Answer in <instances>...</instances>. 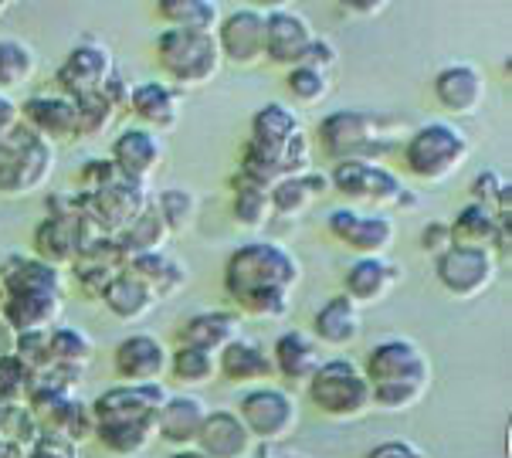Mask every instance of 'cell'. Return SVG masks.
Here are the masks:
<instances>
[{
    "mask_svg": "<svg viewBox=\"0 0 512 458\" xmlns=\"http://www.w3.org/2000/svg\"><path fill=\"white\" fill-rule=\"evenodd\" d=\"M302 282V262L282 241L255 238L238 245L224 262V292L241 319H285L292 313V292Z\"/></svg>",
    "mask_w": 512,
    "mask_h": 458,
    "instance_id": "obj_1",
    "label": "cell"
},
{
    "mask_svg": "<svg viewBox=\"0 0 512 458\" xmlns=\"http://www.w3.org/2000/svg\"><path fill=\"white\" fill-rule=\"evenodd\" d=\"M312 167V140L299 112L285 102H265L251 116L248 143L238 160V177L275 187L279 180L302 177Z\"/></svg>",
    "mask_w": 512,
    "mask_h": 458,
    "instance_id": "obj_2",
    "label": "cell"
},
{
    "mask_svg": "<svg viewBox=\"0 0 512 458\" xmlns=\"http://www.w3.org/2000/svg\"><path fill=\"white\" fill-rule=\"evenodd\" d=\"M360 370L370 384L373 411L387 414L418 408L431 391V377H435L428 353L407 336H387V340L373 343Z\"/></svg>",
    "mask_w": 512,
    "mask_h": 458,
    "instance_id": "obj_3",
    "label": "cell"
},
{
    "mask_svg": "<svg viewBox=\"0 0 512 458\" xmlns=\"http://www.w3.org/2000/svg\"><path fill=\"white\" fill-rule=\"evenodd\" d=\"M407 140L404 123L370 109H336L319 123V146L336 163H380Z\"/></svg>",
    "mask_w": 512,
    "mask_h": 458,
    "instance_id": "obj_4",
    "label": "cell"
},
{
    "mask_svg": "<svg viewBox=\"0 0 512 458\" xmlns=\"http://www.w3.org/2000/svg\"><path fill=\"white\" fill-rule=\"evenodd\" d=\"M329 190L340 194L346 207L373 214H390V211H407L418 207V194L404 184L401 174H394L384 163H336L329 170Z\"/></svg>",
    "mask_w": 512,
    "mask_h": 458,
    "instance_id": "obj_5",
    "label": "cell"
},
{
    "mask_svg": "<svg viewBox=\"0 0 512 458\" xmlns=\"http://www.w3.org/2000/svg\"><path fill=\"white\" fill-rule=\"evenodd\" d=\"M401 157L407 174L418 177L421 184H445L472 157V140L455 123L435 119L407 133Z\"/></svg>",
    "mask_w": 512,
    "mask_h": 458,
    "instance_id": "obj_6",
    "label": "cell"
},
{
    "mask_svg": "<svg viewBox=\"0 0 512 458\" xmlns=\"http://www.w3.org/2000/svg\"><path fill=\"white\" fill-rule=\"evenodd\" d=\"M156 62H160L167 85L180 92L204 89L207 82L218 79L221 72V51L218 38L207 31H184V28H163L156 38Z\"/></svg>",
    "mask_w": 512,
    "mask_h": 458,
    "instance_id": "obj_7",
    "label": "cell"
},
{
    "mask_svg": "<svg viewBox=\"0 0 512 458\" xmlns=\"http://www.w3.org/2000/svg\"><path fill=\"white\" fill-rule=\"evenodd\" d=\"M58 150L28 126H14L0 136V197H28L55 174Z\"/></svg>",
    "mask_w": 512,
    "mask_h": 458,
    "instance_id": "obj_8",
    "label": "cell"
},
{
    "mask_svg": "<svg viewBox=\"0 0 512 458\" xmlns=\"http://www.w3.org/2000/svg\"><path fill=\"white\" fill-rule=\"evenodd\" d=\"M309 401L329 421H360L373 411L370 384L363 377L357 360L350 357H329L319 364L316 374L306 384Z\"/></svg>",
    "mask_w": 512,
    "mask_h": 458,
    "instance_id": "obj_9",
    "label": "cell"
},
{
    "mask_svg": "<svg viewBox=\"0 0 512 458\" xmlns=\"http://www.w3.org/2000/svg\"><path fill=\"white\" fill-rule=\"evenodd\" d=\"M241 425L248 428V435L258 445H279L299 428V401L292 391H285L279 384H262L245 391L238 401Z\"/></svg>",
    "mask_w": 512,
    "mask_h": 458,
    "instance_id": "obj_10",
    "label": "cell"
},
{
    "mask_svg": "<svg viewBox=\"0 0 512 458\" xmlns=\"http://www.w3.org/2000/svg\"><path fill=\"white\" fill-rule=\"evenodd\" d=\"M150 204H153L150 187L133 184V180H126V177H116L112 184L92 190V194H82V218L89 221L99 235L119 238Z\"/></svg>",
    "mask_w": 512,
    "mask_h": 458,
    "instance_id": "obj_11",
    "label": "cell"
},
{
    "mask_svg": "<svg viewBox=\"0 0 512 458\" xmlns=\"http://www.w3.org/2000/svg\"><path fill=\"white\" fill-rule=\"evenodd\" d=\"M499 275V258L489 248L475 245H451L445 255L435 258V279L451 299H479L492 289Z\"/></svg>",
    "mask_w": 512,
    "mask_h": 458,
    "instance_id": "obj_12",
    "label": "cell"
},
{
    "mask_svg": "<svg viewBox=\"0 0 512 458\" xmlns=\"http://www.w3.org/2000/svg\"><path fill=\"white\" fill-rule=\"evenodd\" d=\"M326 231L350 248L357 258H387L397 238V224L390 214L357 211V207H336L326 218Z\"/></svg>",
    "mask_w": 512,
    "mask_h": 458,
    "instance_id": "obj_13",
    "label": "cell"
},
{
    "mask_svg": "<svg viewBox=\"0 0 512 458\" xmlns=\"http://www.w3.org/2000/svg\"><path fill=\"white\" fill-rule=\"evenodd\" d=\"M167 397V384H116L89 401V408L95 425H156Z\"/></svg>",
    "mask_w": 512,
    "mask_h": 458,
    "instance_id": "obj_14",
    "label": "cell"
},
{
    "mask_svg": "<svg viewBox=\"0 0 512 458\" xmlns=\"http://www.w3.org/2000/svg\"><path fill=\"white\" fill-rule=\"evenodd\" d=\"M214 38H218L221 62L241 68V72L258 68L265 62V11L262 7H234L221 17Z\"/></svg>",
    "mask_w": 512,
    "mask_h": 458,
    "instance_id": "obj_15",
    "label": "cell"
},
{
    "mask_svg": "<svg viewBox=\"0 0 512 458\" xmlns=\"http://www.w3.org/2000/svg\"><path fill=\"white\" fill-rule=\"evenodd\" d=\"M116 72V58L106 41L99 38H85L72 45V51L65 55V62L55 68V85L58 95H89V92H102V85L109 82V75Z\"/></svg>",
    "mask_w": 512,
    "mask_h": 458,
    "instance_id": "obj_16",
    "label": "cell"
},
{
    "mask_svg": "<svg viewBox=\"0 0 512 458\" xmlns=\"http://www.w3.org/2000/svg\"><path fill=\"white\" fill-rule=\"evenodd\" d=\"M112 370L123 384H163L170 370V347L153 333H129L112 350Z\"/></svg>",
    "mask_w": 512,
    "mask_h": 458,
    "instance_id": "obj_17",
    "label": "cell"
},
{
    "mask_svg": "<svg viewBox=\"0 0 512 458\" xmlns=\"http://www.w3.org/2000/svg\"><path fill=\"white\" fill-rule=\"evenodd\" d=\"M312 41H316V28L306 14L292 11V7L265 11V62L282 65L289 72L306 58Z\"/></svg>",
    "mask_w": 512,
    "mask_h": 458,
    "instance_id": "obj_18",
    "label": "cell"
},
{
    "mask_svg": "<svg viewBox=\"0 0 512 458\" xmlns=\"http://www.w3.org/2000/svg\"><path fill=\"white\" fill-rule=\"evenodd\" d=\"M163 157H167L163 140L143 126H126L123 133L112 140V150H109V160H112V167L119 170V177L133 180V184H143V187H150L156 170L163 167Z\"/></svg>",
    "mask_w": 512,
    "mask_h": 458,
    "instance_id": "obj_19",
    "label": "cell"
},
{
    "mask_svg": "<svg viewBox=\"0 0 512 458\" xmlns=\"http://www.w3.org/2000/svg\"><path fill=\"white\" fill-rule=\"evenodd\" d=\"M431 92H435L438 106L455 119H468V116H479L482 102H485V75L475 65L468 62H451L435 75L431 82Z\"/></svg>",
    "mask_w": 512,
    "mask_h": 458,
    "instance_id": "obj_20",
    "label": "cell"
},
{
    "mask_svg": "<svg viewBox=\"0 0 512 458\" xmlns=\"http://www.w3.org/2000/svg\"><path fill=\"white\" fill-rule=\"evenodd\" d=\"M404 282L401 265H394L390 258H357L343 275V296L357 309L380 306L397 292V285Z\"/></svg>",
    "mask_w": 512,
    "mask_h": 458,
    "instance_id": "obj_21",
    "label": "cell"
},
{
    "mask_svg": "<svg viewBox=\"0 0 512 458\" xmlns=\"http://www.w3.org/2000/svg\"><path fill=\"white\" fill-rule=\"evenodd\" d=\"M21 123L28 129H34L38 136H45L48 143L82 140V136H78L75 102L68 99V95H58V92L28 95V99L21 102Z\"/></svg>",
    "mask_w": 512,
    "mask_h": 458,
    "instance_id": "obj_22",
    "label": "cell"
},
{
    "mask_svg": "<svg viewBox=\"0 0 512 458\" xmlns=\"http://www.w3.org/2000/svg\"><path fill=\"white\" fill-rule=\"evenodd\" d=\"M207 414L211 408L201 401L197 394H170L167 404L156 414V438L163 445H170L173 452H184V448L197 445V435H201Z\"/></svg>",
    "mask_w": 512,
    "mask_h": 458,
    "instance_id": "obj_23",
    "label": "cell"
},
{
    "mask_svg": "<svg viewBox=\"0 0 512 458\" xmlns=\"http://www.w3.org/2000/svg\"><path fill=\"white\" fill-rule=\"evenodd\" d=\"M129 112L140 119L143 129L150 133H170V129L180 126L184 119V92L173 89L163 79H150L133 85V99H129Z\"/></svg>",
    "mask_w": 512,
    "mask_h": 458,
    "instance_id": "obj_24",
    "label": "cell"
},
{
    "mask_svg": "<svg viewBox=\"0 0 512 458\" xmlns=\"http://www.w3.org/2000/svg\"><path fill=\"white\" fill-rule=\"evenodd\" d=\"M451 224V238L455 245H475V248H489L496 258H509L512 248V218H499V214L485 211L479 204H465L455 214Z\"/></svg>",
    "mask_w": 512,
    "mask_h": 458,
    "instance_id": "obj_25",
    "label": "cell"
},
{
    "mask_svg": "<svg viewBox=\"0 0 512 458\" xmlns=\"http://www.w3.org/2000/svg\"><path fill=\"white\" fill-rule=\"evenodd\" d=\"M62 309L65 296H55V292H7L0 302V323L14 336L38 333L51 330L62 319Z\"/></svg>",
    "mask_w": 512,
    "mask_h": 458,
    "instance_id": "obj_26",
    "label": "cell"
},
{
    "mask_svg": "<svg viewBox=\"0 0 512 458\" xmlns=\"http://www.w3.org/2000/svg\"><path fill=\"white\" fill-rule=\"evenodd\" d=\"M218 377H224L234 387H262L275 377L272 353H268L258 340L238 336L218 353Z\"/></svg>",
    "mask_w": 512,
    "mask_h": 458,
    "instance_id": "obj_27",
    "label": "cell"
},
{
    "mask_svg": "<svg viewBox=\"0 0 512 458\" xmlns=\"http://www.w3.org/2000/svg\"><path fill=\"white\" fill-rule=\"evenodd\" d=\"M194 448L204 458H255L258 442L234 411H211Z\"/></svg>",
    "mask_w": 512,
    "mask_h": 458,
    "instance_id": "obj_28",
    "label": "cell"
},
{
    "mask_svg": "<svg viewBox=\"0 0 512 458\" xmlns=\"http://www.w3.org/2000/svg\"><path fill=\"white\" fill-rule=\"evenodd\" d=\"M241 326H245V319L234 313V309H204V313L184 319V326L177 330V340L180 347H197L218 357L228 343L241 336Z\"/></svg>",
    "mask_w": 512,
    "mask_h": 458,
    "instance_id": "obj_29",
    "label": "cell"
},
{
    "mask_svg": "<svg viewBox=\"0 0 512 458\" xmlns=\"http://www.w3.org/2000/svg\"><path fill=\"white\" fill-rule=\"evenodd\" d=\"M272 367L275 377L289 380V384H309V377L316 374L323 364V347L312 340V333L306 330H285L279 333V340L272 343Z\"/></svg>",
    "mask_w": 512,
    "mask_h": 458,
    "instance_id": "obj_30",
    "label": "cell"
},
{
    "mask_svg": "<svg viewBox=\"0 0 512 458\" xmlns=\"http://www.w3.org/2000/svg\"><path fill=\"white\" fill-rule=\"evenodd\" d=\"M34 421H38L45 442L65 445V448H78V445L92 442V431H95L89 401H82L78 394L65 397L62 404H55V408H48L45 414H38Z\"/></svg>",
    "mask_w": 512,
    "mask_h": 458,
    "instance_id": "obj_31",
    "label": "cell"
},
{
    "mask_svg": "<svg viewBox=\"0 0 512 458\" xmlns=\"http://www.w3.org/2000/svg\"><path fill=\"white\" fill-rule=\"evenodd\" d=\"M363 333V316L346 296H329L312 316V340L319 347H353Z\"/></svg>",
    "mask_w": 512,
    "mask_h": 458,
    "instance_id": "obj_32",
    "label": "cell"
},
{
    "mask_svg": "<svg viewBox=\"0 0 512 458\" xmlns=\"http://www.w3.org/2000/svg\"><path fill=\"white\" fill-rule=\"evenodd\" d=\"M329 190V174L323 170H309L302 177H289L279 180L272 187V218L275 221H299L302 214H309L312 204H319Z\"/></svg>",
    "mask_w": 512,
    "mask_h": 458,
    "instance_id": "obj_33",
    "label": "cell"
},
{
    "mask_svg": "<svg viewBox=\"0 0 512 458\" xmlns=\"http://www.w3.org/2000/svg\"><path fill=\"white\" fill-rule=\"evenodd\" d=\"M123 269L129 275H136L146 289L153 292L156 302H167L173 296H180V292L190 285V269L187 262H180V258H173L167 252H156V255H143V258H133V262H126Z\"/></svg>",
    "mask_w": 512,
    "mask_h": 458,
    "instance_id": "obj_34",
    "label": "cell"
},
{
    "mask_svg": "<svg viewBox=\"0 0 512 458\" xmlns=\"http://www.w3.org/2000/svg\"><path fill=\"white\" fill-rule=\"evenodd\" d=\"M0 292H55V296H65L68 282L62 269H51V265L38 262V258H7L0 265Z\"/></svg>",
    "mask_w": 512,
    "mask_h": 458,
    "instance_id": "obj_35",
    "label": "cell"
},
{
    "mask_svg": "<svg viewBox=\"0 0 512 458\" xmlns=\"http://www.w3.org/2000/svg\"><path fill=\"white\" fill-rule=\"evenodd\" d=\"M34 258L51 269H72L78 258V221L45 218L34 228Z\"/></svg>",
    "mask_w": 512,
    "mask_h": 458,
    "instance_id": "obj_36",
    "label": "cell"
},
{
    "mask_svg": "<svg viewBox=\"0 0 512 458\" xmlns=\"http://www.w3.org/2000/svg\"><path fill=\"white\" fill-rule=\"evenodd\" d=\"M102 306H106L119 323H140V319H146L156 309V299L136 275H129L123 269L106 285V292H102Z\"/></svg>",
    "mask_w": 512,
    "mask_h": 458,
    "instance_id": "obj_37",
    "label": "cell"
},
{
    "mask_svg": "<svg viewBox=\"0 0 512 458\" xmlns=\"http://www.w3.org/2000/svg\"><path fill=\"white\" fill-rule=\"evenodd\" d=\"M173 235L167 231V224H163V218L156 214V207L150 204L146 211L136 218L129 228L123 231V235L116 238V252L119 258L126 262H133V258H143V255H156V252H167V241Z\"/></svg>",
    "mask_w": 512,
    "mask_h": 458,
    "instance_id": "obj_38",
    "label": "cell"
},
{
    "mask_svg": "<svg viewBox=\"0 0 512 458\" xmlns=\"http://www.w3.org/2000/svg\"><path fill=\"white\" fill-rule=\"evenodd\" d=\"M234 224L245 231H262L268 228L272 218V187L255 184L248 177H234Z\"/></svg>",
    "mask_w": 512,
    "mask_h": 458,
    "instance_id": "obj_39",
    "label": "cell"
},
{
    "mask_svg": "<svg viewBox=\"0 0 512 458\" xmlns=\"http://www.w3.org/2000/svg\"><path fill=\"white\" fill-rule=\"evenodd\" d=\"M156 14L163 17L167 28H184V31H207L214 34L221 24V4L214 0H163L156 4Z\"/></svg>",
    "mask_w": 512,
    "mask_h": 458,
    "instance_id": "obj_40",
    "label": "cell"
},
{
    "mask_svg": "<svg viewBox=\"0 0 512 458\" xmlns=\"http://www.w3.org/2000/svg\"><path fill=\"white\" fill-rule=\"evenodd\" d=\"M38 72V55L28 41L0 38V95H11L14 89L28 85Z\"/></svg>",
    "mask_w": 512,
    "mask_h": 458,
    "instance_id": "obj_41",
    "label": "cell"
},
{
    "mask_svg": "<svg viewBox=\"0 0 512 458\" xmlns=\"http://www.w3.org/2000/svg\"><path fill=\"white\" fill-rule=\"evenodd\" d=\"M153 207L156 214L163 218V224H167L170 235H187L190 228L197 224V194L190 187H163L160 194H153Z\"/></svg>",
    "mask_w": 512,
    "mask_h": 458,
    "instance_id": "obj_42",
    "label": "cell"
},
{
    "mask_svg": "<svg viewBox=\"0 0 512 458\" xmlns=\"http://www.w3.org/2000/svg\"><path fill=\"white\" fill-rule=\"evenodd\" d=\"M167 377L177 380L180 387H207L211 380H218V357L197 347H177L170 350Z\"/></svg>",
    "mask_w": 512,
    "mask_h": 458,
    "instance_id": "obj_43",
    "label": "cell"
},
{
    "mask_svg": "<svg viewBox=\"0 0 512 458\" xmlns=\"http://www.w3.org/2000/svg\"><path fill=\"white\" fill-rule=\"evenodd\" d=\"M48 350L51 364H68V367H89L95 357L92 336L78 326H51L48 330Z\"/></svg>",
    "mask_w": 512,
    "mask_h": 458,
    "instance_id": "obj_44",
    "label": "cell"
},
{
    "mask_svg": "<svg viewBox=\"0 0 512 458\" xmlns=\"http://www.w3.org/2000/svg\"><path fill=\"white\" fill-rule=\"evenodd\" d=\"M468 204H479L499 218H512V184L499 170H482L468 184Z\"/></svg>",
    "mask_w": 512,
    "mask_h": 458,
    "instance_id": "obj_45",
    "label": "cell"
},
{
    "mask_svg": "<svg viewBox=\"0 0 512 458\" xmlns=\"http://www.w3.org/2000/svg\"><path fill=\"white\" fill-rule=\"evenodd\" d=\"M333 85H336L333 75L316 72V68L306 65H295L285 72V89H289L292 102H299V106H319L323 99H329Z\"/></svg>",
    "mask_w": 512,
    "mask_h": 458,
    "instance_id": "obj_46",
    "label": "cell"
},
{
    "mask_svg": "<svg viewBox=\"0 0 512 458\" xmlns=\"http://www.w3.org/2000/svg\"><path fill=\"white\" fill-rule=\"evenodd\" d=\"M75 112H78V136H99L116 123L119 112L112 109V102L102 92L75 95Z\"/></svg>",
    "mask_w": 512,
    "mask_h": 458,
    "instance_id": "obj_47",
    "label": "cell"
},
{
    "mask_svg": "<svg viewBox=\"0 0 512 458\" xmlns=\"http://www.w3.org/2000/svg\"><path fill=\"white\" fill-rule=\"evenodd\" d=\"M72 272H75L78 289H82L85 296L102 299L106 285L123 272V262H116V258H75Z\"/></svg>",
    "mask_w": 512,
    "mask_h": 458,
    "instance_id": "obj_48",
    "label": "cell"
},
{
    "mask_svg": "<svg viewBox=\"0 0 512 458\" xmlns=\"http://www.w3.org/2000/svg\"><path fill=\"white\" fill-rule=\"evenodd\" d=\"M34 374L14 353H0V408H14V404L28 401Z\"/></svg>",
    "mask_w": 512,
    "mask_h": 458,
    "instance_id": "obj_49",
    "label": "cell"
},
{
    "mask_svg": "<svg viewBox=\"0 0 512 458\" xmlns=\"http://www.w3.org/2000/svg\"><path fill=\"white\" fill-rule=\"evenodd\" d=\"M14 357L21 360L31 374H41L45 367H51V350H48V330L38 333H21L14 336Z\"/></svg>",
    "mask_w": 512,
    "mask_h": 458,
    "instance_id": "obj_50",
    "label": "cell"
},
{
    "mask_svg": "<svg viewBox=\"0 0 512 458\" xmlns=\"http://www.w3.org/2000/svg\"><path fill=\"white\" fill-rule=\"evenodd\" d=\"M116 177H119V170L112 167L109 157H89L82 163V170H78V190H82V194H92V190L112 184Z\"/></svg>",
    "mask_w": 512,
    "mask_h": 458,
    "instance_id": "obj_51",
    "label": "cell"
},
{
    "mask_svg": "<svg viewBox=\"0 0 512 458\" xmlns=\"http://www.w3.org/2000/svg\"><path fill=\"white\" fill-rule=\"evenodd\" d=\"M455 245V238H451V224L448 221H428L421 228V235H418V248L428 258H441L448 252V248Z\"/></svg>",
    "mask_w": 512,
    "mask_h": 458,
    "instance_id": "obj_52",
    "label": "cell"
},
{
    "mask_svg": "<svg viewBox=\"0 0 512 458\" xmlns=\"http://www.w3.org/2000/svg\"><path fill=\"white\" fill-rule=\"evenodd\" d=\"M299 65L316 68V72H326V75H336V65H340V51H336V45L329 38H319V34H316V41L309 45L306 58H302Z\"/></svg>",
    "mask_w": 512,
    "mask_h": 458,
    "instance_id": "obj_53",
    "label": "cell"
},
{
    "mask_svg": "<svg viewBox=\"0 0 512 458\" xmlns=\"http://www.w3.org/2000/svg\"><path fill=\"white\" fill-rule=\"evenodd\" d=\"M102 95L112 102V109H129V99H133V82L126 79V75H119V72H112L109 75V82L102 85Z\"/></svg>",
    "mask_w": 512,
    "mask_h": 458,
    "instance_id": "obj_54",
    "label": "cell"
},
{
    "mask_svg": "<svg viewBox=\"0 0 512 458\" xmlns=\"http://www.w3.org/2000/svg\"><path fill=\"white\" fill-rule=\"evenodd\" d=\"M367 458H428V455H424L418 445L401 442V438H390V442L373 445L367 452Z\"/></svg>",
    "mask_w": 512,
    "mask_h": 458,
    "instance_id": "obj_55",
    "label": "cell"
},
{
    "mask_svg": "<svg viewBox=\"0 0 512 458\" xmlns=\"http://www.w3.org/2000/svg\"><path fill=\"white\" fill-rule=\"evenodd\" d=\"M387 11V4H373V0H346V4H336V14L343 17H357V21H373Z\"/></svg>",
    "mask_w": 512,
    "mask_h": 458,
    "instance_id": "obj_56",
    "label": "cell"
},
{
    "mask_svg": "<svg viewBox=\"0 0 512 458\" xmlns=\"http://www.w3.org/2000/svg\"><path fill=\"white\" fill-rule=\"evenodd\" d=\"M11 458H75V448H65V445H55V442H45V438H41V442L34 445L31 452H21V448H14Z\"/></svg>",
    "mask_w": 512,
    "mask_h": 458,
    "instance_id": "obj_57",
    "label": "cell"
},
{
    "mask_svg": "<svg viewBox=\"0 0 512 458\" xmlns=\"http://www.w3.org/2000/svg\"><path fill=\"white\" fill-rule=\"evenodd\" d=\"M14 126H21V106L11 95H0V136L11 133Z\"/></svg>",
    "mask_w": 512,
    "mask_h": 458,
    "instance_id": "obj_58",
    "label": "cell"
},
{
    "mask_svg": "<svg viewBox=\"0 0 512 458\" xmlns=\"http://www.w3.org/2000/svg\"><path fill=\"white\" fill-rule=\"evenodd\" d=\"M255 458H309V455H302V452H272V445H258Z\"/></svg>",
    "mask_w": 512,
    "mask_h": 458,
    "instance_id": "obj_59",
    "label": "cell"
},
{
    "mask_svg": "<svg viewBox=\"0 0 512 458\" xmlns=\"http://www.w3.org/2000/svg\"><path fill=\"white\" fill-rule=\"evenodd\" d=\"M170 458H204V455L197 452V448H184V452H173Z\"/></svg>",
    "mask_w": 512,
    "mask_h": 458,
    "instance_id": "obj_60",
    "label": "cell"
},
{
    "mask_svg": "<svg viewBox=\"0 0 512 458\" xmlns=\"http://www.w3.org/2000/svg\"><path fill=\"white\" fill-rule=\"evenodd\" d=\"M14 455V445H7L4 438H0V458H11Z\"/></svg>",
    "mask_w": 512,
    "mask_h": 458,
    "instance_id": "obj_61",
    "label": "cell"
},
{
    "mask_svg": "<svg viewBox=\"0 0 512 458\" xmlns=\"http://www.w3.org/2000/svg\"><path fill=\"white\" fill-rule=\"evenodd\" d=\"M7 414H11V408H0V438H4V428H7Z\"/></svg>",
    "mask_w": 512,
    "mask_h": 458,
    "instance_id": "obj_62",
    "label": "cell"
},
{
    "mask_svg": "<svg viewBox=\"0 0 512 458\" xmlns=\"http://www.w3.org/2000/svg\"><path fill=\"white\" fill-rule=\"evenodd\" d=\"M7 11H11V4H7V0H0V17H4Z\"/></svg>",
    "mask_w": 512,
    "mask_h": 458,
    "instance_id": "obj_63",
    "label": "cell"
}]
</instances>
